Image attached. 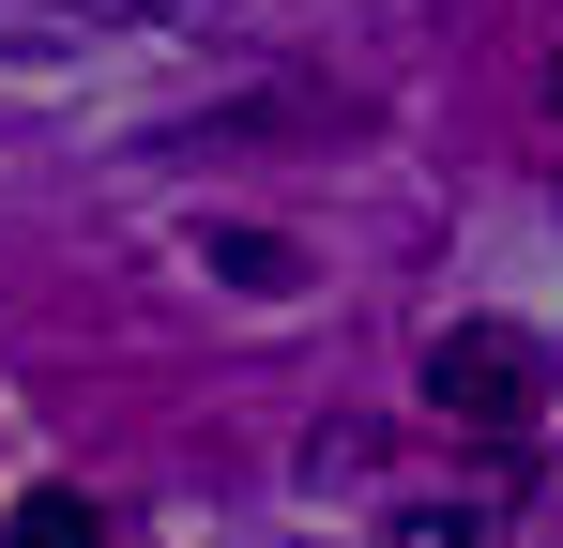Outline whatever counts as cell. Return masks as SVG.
Listing matches in <instances>:
<instances>
[{
    "label": "cell",
    "mask_w": 563,
    "mask_h": 548,
    "mask_svg": "<svg viewBox=\"0 0 563 548\" xmlns=\"http://www.w3.org/2000/svg\"><path fill=\"white\" fill-rule=\"evenodd\" d=\"M15 548H107V503L92 487H31L15 503Z\"/></svg>",
    "instance_id": "3"
},
{
    "label": "cell",
    "mask_w": 563,
    "mask_h": 548,
    "mask_svg": "<svg viewBox=\"0 0 563 548\" xmlns=\"http://www.w3.org/2000/svg\"><path fill=\"white\" fill-rule=\"evenodd\" d=\"M122 15H168V0H0V31H122Z\"/></svg>",
    "instance_id": "5"
},
{
    "label": "cell",
    "mask_w": 563,
    "mask_h": 548,
    "mask_svg": "<svg viewBox=\"0 0 563 548\" xmlns=\"http://www.w3.org/2000/svg\"><path fill=\"white\" fill-rule=\"evenodd\" d=\"M411 381H427V412H442V427H533V412L563 396V381H549V351H533L518 320H442Z\"/></svg>",
    "instance_id": "1"
},
{
    "label": "cell",
    "mask_w": 563,
    "mask_h": 548,
    "mask_svg": "<svg viewBox=\"0 0 563 548\" xmlns=\"http://www.w3.org/2000/svg\"><path fill=\"white\" fill-rule=\"evenodd\" d=\"M198 274H229V289L289 305V289H305V244H289V229H198Z\"/></svg>",
    "instance_id": "2"
},
{
    "label": "cell",
    "mask_w": 563,
    "mask_h": 548,
    "mask_svg": "<svg viewBox=\"0 0 563 548\" xmlns=\"http://www.w3.org/2000/svg\"><path fill=\"white\" fill-rule=\"evenodd\" d=\"M380 548H503V518H487V503H396Z\"/></svg>",
    "instance_id": "4"
}]
</instances>
